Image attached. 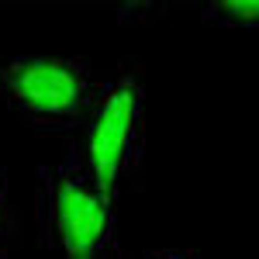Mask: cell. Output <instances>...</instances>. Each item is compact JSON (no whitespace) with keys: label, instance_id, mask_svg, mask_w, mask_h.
Listing matches in <instances>:
<instances>
[{"label":"cell","instance_id":"cell-1","mask_svg":"<svg viewBox=\"0 0 259 259\" xmlns=\"http://www.w3.org/2000/svg\"><path fill=\"white\" fill-rule=\"evenodd\" d=\"M35 228L56 259H118L114 194H107L73 152L38 169Z\"/></svg>","mask_w":259,"mask_h":259},{"label":"cell","instance_id":"cell-2","mask_svg":"<svg viewBox=\"0 0 259 259\" xmlns=\"http://www.w3.org/2000/svg\"><path fill=\"white\" fill-rule=\"evenodd\" d=\"M76 135L80 142L69 152L107 194H118L145 156V83L139 73H118L97 83Z\"/></svg>","mask_w":259,"mask_h":259},{"label":"cell","instance_id":"cell-3","mask_svg":"<svg viewBox=\"0 0 259 259\" xmlns=\"http://www.w3.org/2000/svg\"><path fill=\"white\" fill-rule=\"evenodd\" d=\"M94 73L80 56H7L0 59V97L35 132L69 135L83 121Z\"/></svg>","mask_w":259,"mask_h":259},{"label":"cell","instance_id":"cell-4","mask_svg":"<svg viewBox=\"0 0 259 259\" xmlns=\"http://www.w3.org/2000/svg\"><path fill=\"white\" fill-rule=\"evenodd\" d=\"M204 21H218L228 28H256L259 24V0H214L200 11Z\"/></svg>","mask_w":259,"mask_h":259},{"label":"cell","instance_id":"cell-5","mask_svg":"<svg viewBox=\"0 0 259 259\" xmlns=\"http://www.w3.org/2000/svg\"><path fill=\"white\" fill-rule=\"evenodd\" d=\"M14 228V211H11V183H7V169L0 166V239H7Z\"/></svg>","mask_w":259,"mask_h":259},{"label":"cell","instance_id":"cell-6","mask_svg":"<svg viewBox=\"0 0 259 259\" xmlns=\"http://www.w3.org/2000/svg\"><path fill=\"white\" fill-rule=\"evenodd\" d=\"M142 259H200V256L190 252V249H152V252H145Z\"/></svg>","mask_w":259,"mask_h":259},{"label":"cell","instance_id":"cell-7","mask_svg":"<svg viewBox=\"0 0 259 259\" xmlns=\"http://www.w3.org/2000/svg\"><path fill=\"white\" fill-rule=\"evenodd\" d=\"M0 259H11V256H7V252H0Z\"/></svg>","mask_w":259,"mask_h":259}]
</instances>
